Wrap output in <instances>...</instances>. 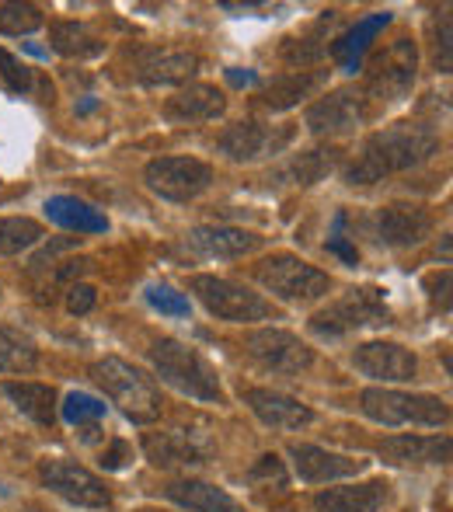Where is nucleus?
<instances>
[{"instance_id": "nucleus-1", "label": "nucleus", "mask_w": 453, "mask_h": 512, "mask_svg": "<svg viewBox=\"0 0 453 512\" xmlns=\"http://www.w3.org/2000/svg\"><path fill=\"white\" fill-rule=\"evenodd\" d=\"M440 150V136L422 122H398L380 133H373L363 143L356 161L345 168V182L349 185H373L387 175L419 168Z\"/></svg>"}, {"instance_id": "nucleus-2", "label": "nucleus", "mask_w": 453, "mask_h": 512, "mask_svg": "<svg viewBox=\"0 0 453 512\" xmlns=\"http://www.w3.org/2000/svg\"><path fill=\"white\" fill-rule=\"evenodd\" d=\"M91 377L95 384L109 394V401L129 422L147 425L161 415V391L150 377H143L136 366H129L126 359L119 356H105L91 366Z\"/></svg>"}, {"instance_id": "nucleus-3", "label": "nucleus", "mask_w": 453, "mask_h": 512, "mask_svg": "<svg viewBox=\"0 0 453 512\" xmlns=\"http://www.w3.org/2000/svg\"><path fill=\"white\" fill-rule=\"evenodd\" d=\"M150 363H154L157 377L175 387V391L189 394L196 401H217V405L224 401V387H220L217 370L192 345L178 342V338H161L150 349Z\"/></svg>"}, {"instance_id": "nucleus-4", "label": "nucleus", "mask_w": 453, "mask_h": 512, "mask_svg": "<svg viewBox=\"0 0 453 512\" xmlns=\"http://www.w3.org/2000/svg\"><path fill=\"white\" fill-rule=\"evenodd\" d=\"M373 324H391V307L377 286H352L335 304L311 317V331L321 338H342L349 331L373 328Z\"/></svg>"}, {"instance_id": "nucleus-5", "label": "nucleus", "mask_w": 453, "mask_h": 512, "mask_svg": "<svg viewBox=\"0 0 453 512\" xmlns=\"http://www.w3.org/2000/svg\"><path fill=\"white\" fill-rule=\"evenodd\" d=\"M258 283L279 300H290V304H311V300L325 297L332 290V279L328 272H321L318 265L304 262L297 255H272L265 258L255 269Z\"/></svg>"}, {"instance_id": "nucleus-6", "label": "nucleus", "mask_w": 453, "mask_h": 512, "mask_svg": "<svg viewBox=\"0 0 453 512\" xmlns=\"http://www.w3.org/2000/svg\"><path fill=\"white\" fill-rule=\"evenodd\" d=\"M359 408L380 425H443L450 418V408L433 394H401L384 387L359 394Z\"/></svg>"}, {"instance_id": "nucleus-7", "label": "nucleus", "mask_w": 453, "mask_h": 512, "mask_svg": "<svg viewBox=\"0 0 453 512\" xmlns=\"http://www.w3.org/2000/svg\"><path fill=\"white\" fill-rule=\"evenodd\" d=\"M192 293L220 321H265V317H276V307L269 300L251 293L248 286L230 283V279L220 276H192Z\"/></svg>"}, {"instance_id": "nucleus-8", "label": "nucleus", "mask_w": 453, "mask_h": 512, "mask_svg": "<svg viewBox=\"0 0 453 512\" xmlns=\"http://www.w3.org/2000/svg\"><path fill=\"white\" fill-rule=\"evenodd\" d=\"M143 182L154 196L171 199V203H189L210 189L213 168L196 157H157L143 171Z\"/></svg>"}, {"instance_id": "nucleus-9", "label": "nucleus", "mask_w": 453, "mask_h": 512, "mask_svg": "<svg viewBox=\"0 0 453 512\" xmlns=\"http://www.w3.org/2000/svg\"><path fill=\"white\" fill-rule=\"evenodd\" d=\"M415 74H419V49H415L412 39H398L380 56H373L366 95L380 98V102H398L412 91Z\"/></svg>"}, {"instance_id": "nucleus-10", "label": "nucleus", "mask_w": 453, "mask_h": 512, "mask_svg": "<svg viewBox=\"0 0 453 512\" xmlns=\"http://www.w3.org/2000/svg\"><path fill=\"white\" fill-rule=\"evenodd\" d=\"M39 478H42V485H46L49 492H56L60 499L74 502V506H84V509L112 506V495H109V488L102 485V478H98V474H91L88 467L67 460V457L42 460Z\"/></svg>"}, {"instance_id": "nucleus-11", "label": "nucleus", "mask_w": 453, "mask_h": 512, "mask_svg": "<svg viewBox=\"0 0 453 512\" xmlns=\"http://www.w3.org/2000/svg\"><path fill=\"white\" fill-rule=\"evenodd\" d=\"M244 349H248V356L255 359L262 370L283 373V377H297V373H304L307 366L314 363V352L307 349L293 331H283V328L251 331V335L244 338Z\"/></svg>"}, {"instance_id": "nucleus-12", "label": "nucleus", "mask_w": 453, "mask_h": 512, "mask_svg": "<svg viewBox=\"0 0 453 512\" xmlns=\"http://www.w3.org/2000/svg\"><path fill=\"white\" fill-rule=\"evenodd\" d=\"M293 126H265V122H234L220 133V150L237 164L272 157L293 140Z\"/></svg>"}, {"instance_id": "nucleus-13", "label": "nucleus", "mask_w": 453, "mask_h": 512, "mask_svg": "<svg viewBox=\"0 0 453 512\" xmlns=\"http://www.w3.org/2000/svg\"><path fill=\"white\" fill-rule=\"evenodd\" d=\"M366 122V95L356 88H339L307 108V126L318 136H342Z\"/></svg>"}, {"instance_id": "nucleus-14", "label": "nucleus", "mask_w": 453, "mask_h": 512, "mask_svg": "<svg viewBox=\"0 0 453 512\" xmlns=\"http://www.w3.org/2000/svg\"><path fill=\"white\" fill-rule=\"evenodd\" d=\"M352 363H356V370L363 377L387 380V384H405V380H415V373H419L415 352L398 342H363L352 352Z\"/></svg>"}, {"instance_id": "nucleus-15", "label": "nucleus", "mask_w": 453, "mask_h": 512, "mask_svg": "<svg viewBox=\"0 0 453 512\" xmlns=\"http://www.w3.org/2000/svg\"><path fill=\"white\" fill-rule=\"evenodd\" d=\"M143 453L154 467H199L210 457V443L199 432L189 429H171V432H150L143 439Z\"/></svg>"}, {"instance_id": "nucleus-16", "label": "nucleus", "mask_w": 453, "mask_h": 512, "mask_svg": "<svg viewBox=\"0 0 453 512\" xmlns=\"http://www.w3.org/2000/svg\"><path fill=\"white\" fill-rule=\"evenodd\" d=\"M290 457H293V467H297L300 481H307V485H328V481L352 478V474L366 471V460L345 457V453L325 450V446L293 443Z\"/></svg>"}, {"instance_id": "nucleus-17", "label": "nucleus", "mask_w": 453, "mask_h": 512, "mask_svg": "<svg viewBox=\"0 0 453 512\" xmlns=\"http://www.w3.org/2000/svg\"><path fill=\"white\" fill-rule=\"evenodd\" d=\"M196 70L199 56L189 53V49H143L136 56V77H140V84H150V88H157V84H164V88L168 84H182Z\"/></svg>"}, {"instance_id": "nucleus-18", "label": "nucleus", "mask_w": 453, "mask_h": 512, "mask_svg": "<svg viewBox=\"0 0 453 512\" xmlns=\"http://www.w3.org/2000/svg\"><path fill=\"white\" fill-rule=\"evenodd\" d=\"M433 230V216L422 206H387L377 216V237L387 248H412Z\"/></svg>"}, {"instance_id": "nucleus-19", "label": "nucleus", "mask_w": 453, "mask_h": 512, "mask_svg": "<svg viewBox=\"0 0 453 512\" xmlns=\"http://www.w3.org/2000/svg\"><path fill=\"white\" fill-rule=\"evenodd\" d=\"M248 408L262 418L272 429H304V425L314 422V411L307 405H300L297 398H286V394L265 391V387H255V391L244 394Z\"/></svg>"}, {"instance_id": "nucleus-20", "label": "nucleus", "mask_w": 453, "mask_h": 512, "mask_svg": "<svg viewBox=\"0 0 453 512\" xmlns=\"http://www.w3.org/2000/svg\"><path fill=\"white\" fill-rule=\"evenodd\" d=\"M227 98L213 84H192L164 102V119L168 122H210L224 115Z\"/></svg>"}, {"instance_id": "nucleus-21", "label": "nucleus", "mask_w": 453, "mask_h": 512, "mask_svg": "<svg viewBox=\"0 0 453 512\" xmlns=\"http://www.w3.org/2000/svg\"><path fill=\"white\" fill-rule=\"evenodd\" d=\"M262 237L241 227H196L189 234V248L206 258H241L258 248Z\"/></svg>"}, {"instance_id": "nucleus-22", "label": "nucleus", "mask_w": 453, "mask_h": 512, "mask_svg": "<svg viewBox=\"0 0 453 512\" xmlns=\"http://www.w3.org/2000/svg\"><path fill=\"white\" fill-rule=\"evenodd\" d=\"M391 495L387 481H363L349 488H328L314 499L318 512H380V506Z\"/></svg>"}, {"instance_id": "nucleus-23", "label": "nucleus", "mask_w": 453, "mask_h": 512, "mask_svg": "<svg viewBox=\"0 0 453 512\" xmlns=\"http://www.w3.org/2000/svg\"><path fill=\"white\" fill-rule=\"evenodd\" d=\"M380 457L391 464H443L450 457L447 436H391L380 443Z\"/></svg>"}, {"instance_id": "nucleus-24", "label": "nucleus", "mask_w": 453, "mask_h": 512, "mask_svg": "<svg viewBox=\"0 0 453 512\" xmlns=\"http://www.w3.org/2000/svg\"><path fill=\"white\" fill-rule=\"evenodd\" d=\"M0 391L11 398V405L35 425H53L56 422V391L46 384H28V380H7Z\"/></svg>"}, {"instance_id": "nucleus-25", "label": "nucleus", "mask_w": 453, "mask_h": 512, "mask_svg": "<svg viewBox=\"0 0 453 512\" xmlns=\"http://www.w3.org/2000/svg\"><path fill=\"white\" fill-rule=\"evenodd\" d=\"M168 499L189 512H244L224 488L210 485V481H175L168 485Z\"/></svg>"}, {"instance_id": "nucleus-26", "label": "nucleus", "mask_w": 453, "mask_h": 512, "mask_svg": "<svg viewBox=\"0 0 453 512\" xmlns=\"http://www.w3.org/2000/svg\"><path fill=\"white\" fill-rule=\"evenodd\" d=\"M391 25V14L387 11H377V14H370V18H363V21H356V28H349V32L342 35L339 42L332 46V53L342 60V67L349 70V74H356L359 70V60H363V53L370 49V42L377 39L384 28Z\"/></svg>"}, {"instance_id": "nucleus-27", "label": "nucleus", "mask_w": 453, "mask_h": 512, "mask_svg": "<svg viewBox=\"0 0 453 512\" xmlns=\"http://www.w3.org/2000/svg\"><path fill=\"white\" fill-rule=\"evenodd\" d=\"M46 216L53 223H60V227L77 230V234H105V230H109V220H105V216L98 213L95 206L81 203V199H74V196L49 199V203H46Z\"/></svg>"}, {"instance_id": "nucleus-28", "label": "nucleus", "mask_w": 453, "mask_h": 512, "mask_svg": "<svg viewBox=\"0 0 453 512\" xmlns=\"http://www.w3.org/2000/svg\"><path fill=\"white\" fill-rule=\"evenodd\" d=\"M339 164V150H304V154L290 157L283 168L276 171V182L286 185H314L325 175H332V168Z\"/></svg>"}, {"instance_id": "nucleus-29", "label": "nucleus", "mask_w": 453, "mask_h": 512, "mask_svg": "<svg viewBox=\"0 0 453 512\" xmlns=\"http://www.w3.org/2000/svg\"><path fill=\"white\" fill-rule=\"evenodd\" d=\"M53 49L70 60H91V56L105 53V42L84 21H60V25H53Z\"/></svg>"}, {"instance_id": "nucleus-30", "label": "nucleus", "mask_w": 453, "mask_h": 512, "mask_svg": "<svg viewBox=\"0 0 453 512\" xmlns=\"http://www.w3.org/2000/svg\"><path fill=\"white\" fill-rule=\"evenodd\" d=\"M321 84H325V74H321V70H314V74H307V70H300V74H286L262 91V105L272 108V112H286V108H293L300 98H307L311 91H318Z\"/></svg>"}, {"instance_id": "nucleus-31", "label": "nucleus", "mask_w": 453, "mask_h": 512, "mask_svg": "<svg viewBox=\"0 0 453 512\" xmlns=\"http://www.w3.org/2000/svg\"><path fill=\"white\" fill-rule=\"evenodd\" d=\"M39 366L32 338L14 328H0V373H32Z\"/></svg>"}, {"instance_id": "nucleus-32", "label": "nucleus", "mask_w": 453, "mask_h": 512, "mask_svg": "<svg viewBox=\"0 0 453 512\" xmlns=\"http://www.w3.org/2000/svg\"><path fill=\"white\" fill-rule=\"evenodd\" d=\"M42 241V227L28 216H0V255H18Z\"/></svg>"}, {"instance_id": "nucleus-33", "label": "nucleus", "mask_w": 453, "mask_h": 512, "mask_svg": "<svg viewBox=\"0 0 453 512\" xmlns=\"http://www.w3.org/2000/svg\"><path fill=\"white\" fill-rule=\"evenodd\" d=\"M42 28V11L35 4H0V32L28 35Z\"/></svg>"}, {"instance_id": "nucleus-34", "label": "nucleus", "mask_w": 453, "mask_h": 512, "mask_svg": "<svg viewBox=\"0 0 453 512\" xmlns=\"http://www.w3.org/2000/svg\"><path fill=\"white\" fill-rule=\"evenodd\" d=\"M147 304L154 310H161V314H168V317H189V310H192L189 297L178 293L175 286H168V283L147 286Z\"/></svg>"}, {"instance_id": "nucleus-35", "label": "nucleus", "mask_w": 453, "mask_h": 512, "mask_svg": "<svg viewBox=\"0 0 453 512\" xmlns=\"http://www.w3.org/2000/svg\"><path fill=\"white\" fill-rule=\"evenodd\" d=\"M105 415V405L98 398H91V394H67V401H63V418H67L70 425H84V422H98V418Z\"/></svg>"}, {"instance_id": "nucleus-36", "label": "nucleus", "mask_w": 453, "mask_h": 512, "mask_svg": "<svg viewBox=\"0 0 453 512\" xmlns=\"http://www.w3.org/2000/svg\"><path fill=\"white\" fill-rule=\"evenodd\" d=\"M248 481L258 488H286V467L283 460L276 457V453H265V457H258V464L248 471Z\"/></svg>"}, {"instance_id": "nucleus-37", "label": "nucleus", "mask_w": 453, "mask_h": 512, "mask_svg": "<svg viewBox=\"0 0 453 512\" xmlns=\"http://www.w3.org/2000/svg\"><path fill=\"white\" fill-rule=\"evenodd\" d=\"M0 74H4L7 84H11V91H28V88H32V74H28V67L14 60L7 49H0Z\"/></svg>"}, {"instance_id": "nucleus-38", "label": "nucleus", "mask_w": 453, "mask_h": 512, "mask_svg": "<svg viewBox=\"0 0 453 512\" xmlns=\"http://www.w3.org/2000/svg\"><path fill=\"white\" fill-rule=\"evenodd\" d=\"M342 230H345V213L335 216V230H332V237H328V251H332V255H339V258H345L349 265H356L359 262V251L352 248L349 241H345Z\"/></svg>"}, {"instance_id": "nucleus-39", "label": "nucleus", "mask_w": 453, "mask_h": 512, "mask_svg": "<svg viewBox=\"0 0 453 512\" xmlns=\"http://www.w3.org/2000/svg\"><path fill=\"white\" fill-rule=\"evenodd\" d=\"M91 307H95V286H88V283L70 286V297H67L70 314H88Z\"/></svg>"}, {"instance_id": "nucleus-40", "label": "nucleus", "mask_w": 453, "mask_h": 512, "mask_svg": "<svg viewBox=\"0 0 453 512\" xmlns=\"http://www.w3.org/2000/svg\"><path fill=\"white\" fill-rule=\"evenodd\" d=\"M440 35H436V70L450 74V18H440Z\"/></svg>"}, {"instance_id": "nucleus-41", "label": "nucleus", "mask_w": 453, "mask_h": 512, "mask_svg": "<svg viewBox=\"0 0 453 512\" xmlns=\"http://www.w3.org/2000/svg\"><path fill=\"white\" fill-rule=\"evenodd\" d=\"M429 290H433V304L447 310L450 307V272H443V276L429 279Z\"/></svg>"}, {"instance_id": "nucleus-42", "label": "nucleus", "mask_w": 453, "mask_h": 512, "mask_svg": "<svg viewBox=\"0 0 453 512\" xmlns=\"http://www.w3.org/2000/svg\"><path fill=\"white\" fill-rule=\"evenodd\" d=\"M227 81L234 84V88H248V84H255V70H241V67H230L227 70Z\"/></svg>"}, {"instance_id": "nucleus-43", "label": "nucleus", "mask_w": 453, "mask_h": 512, "mask_svg": "<svg viewBox=\"0 0 453 512\" xmlns=\"http://www.w3.org/2000/svg\"><path fill=\"white\" fill-rule=\"evenodd\" d=\"M122 457H126V443H115L112 450L102 457V464L109 467V471H119V467H122Z\"/></svg>"}, {"instance_id": "nucleus-44", "label": "nucleus", "mask_w": 453, "mask_h": 512, "mask_svg": "<svg viewBox=\"0 0 453 512\" xmlns=\"http://www.w3.org/2000/svg\"><path fill=\"white\" fill-rule=\"evenodd\" d=\"M91 108H95V98H84V102H81V108H77V112H91Z\"/></svg>"}, {"instance_id": "nucleus-45", "label": "nucleus", "mask_w": 453, "mask_h": 512, "mask_svg": "<svg viewBox=\"0 0 453 512\" xmlns=\"http://www.w3.org/2000/svg\"><path fill=\"white\" fill-rule=\"evenodd\" d=\"M140 512H157V509H140Z\"/></svg>"}]
</instances>
